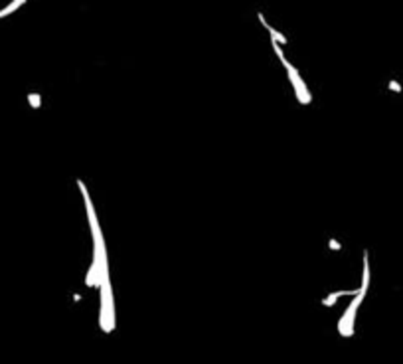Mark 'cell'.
<instances>
[{"instance_id": "6", "label": "cell", "mask_w": 403, "mask_h": 364, "mask_svg": "<svg viewBox=\"0 0 403 364\" xmlns=\"http://www.w3.org/2000/svg\"><path fill=\"white\" fill-rule=\"evenodd\" d=\"M330 248H332V249H340V244H338V242H334V240H332V242H330Z\"/></svg>"}, {"instance_id": "1", "label": "cell", "mask_w": 403, "mask_h": 364, "mask_svg": "<svg viewBox=\"0 0 403 364\" xmlns=\"http://www.w3.org/2000/svg\"><path fill=\"white\" fill-rule=\"evenodd\" d=\"M366 291L368 289H364V287H360V291L356 293L354 301L350 303V307L346 309V313L342 315V319L338 321V332L342 336H352L354 334V319H356V311L360 309V305H362V301L366 297Z\"/></svg>"}, {"instance_id": "2", "label": "cell", "mask_w": 403, "mask_h": 364, "mask_svg": "<svg viewBox=\"0 0 403 364\" xmlns=\"http://www.w3.org/2000/svg\"><path fill=\"white\" fill-rule=\"evenodd\" d=\"M281 64L285 66L287 69V73H289V80L292 83V87H294V93H297V99L301 101V103H310V93H308V89L305 87V83L301 80V75H299V71L294 69V67L290 66L289 62H287V58H281Z\"/></svg>"}, {"instance_id": "3", "label": "cell", "mask_w": 403, "mask_h": 364, "mask_svg": "<svg viewBox=\"0 0 403 364\" xmlns=\"http://www.w3.org/2000/svg\"><path fill=\"white\" fill-rule=\"evenodd\" d=\"M24 2H26V0H12V2H10L6 8H2V10H0V18L10 16L12 12H16V10L20 8V6H22V4H24Z\"/></svg>"}, {"instance_id": "5", "label": "cell", "mask_w": 403, "mask_h": 364, "mask_svg": "<svg viewBox=\"0 0 403 364\" xmlns=\"http://www.w3.org/2000/svg\"><path fill=\"white\" fill-rule=\"evenodd\" d=\"M389 87H391V89H395V91H401V87H399V85H397V83H395V82H391V83H389Z\"/></svg>"}, {"instance_id": "4", "label": "cell", "mask_w": 403, "mask_h": 364, "mask_svg": "<svg viewBox=\"0 0 403 364\" xmlns=\"http://www.w3.org/2000/svg\"><path fill=\"white\" fill-rule=\"evenodd\" d=\"M28 101H30V105H32V107H36V109H38V107H40V103H42L38 93H30V95H28Z\"/></svg>"}]
</instances>
